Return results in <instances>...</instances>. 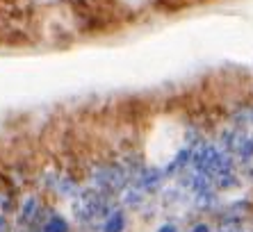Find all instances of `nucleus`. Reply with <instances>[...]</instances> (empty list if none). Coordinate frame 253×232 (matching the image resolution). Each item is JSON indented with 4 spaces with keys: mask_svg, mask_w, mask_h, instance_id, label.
<instances>
[{
    "mask_svg": "<svg viewBox=\"0 0 253 232\" xmlns=\"http://www.w3.org/2000/svg\"><path fill=\"white\" fill-rule=\"evenodd\" d=\"M76 203H73V214L80 223H94V221L105 219L110 214V200L107 193H103L100 189H83L78 192Z\"/></svg>",
    "mask_w": 253,
    "mask_h": 232,
    "instance_id": "obj_1",
    "label": "nucleus"
},
{
    "mask_svg": "<svg viewBox=\"0 0 253 232\" xmlns=\"http://www.w3.org/2000/svg\"><path fill=\"white\" fill-rule=\"evenodd\" d=\"M91 180H94L96 189H100L107 196H112V193H119L128 185V173L119 164H100L91 173Z\"/></svg>",
    "mask_w": 253,
    "mask_h": 232,
    "instance_id": "obj_2",
    "label": "nucleus"
},
{
    "mask_svg": "<svg viewBox=\"0 0 253 232\" xmlns=\"http://www.w3.org/2000/svg\"><path fill=\"white\" fill-rule=\"evenodd\" d=\"M39 216H42V203L37 196H28L18 209V226L21 228H35L39 223Z\"/></svg>",
    "mask_w": 253,
    "mask_h": 232,
    "instance_id": "obj_3",
    "label": "nucleus"
},
{
    "mask_svg": "<svg viewBox=\"0 0 253 232\" xmlns=\"http://www.w3.org/2000/svg\"><path fill=\"white\" fill-rule=\"evenodd\" d=\"M126 230V214L124 209H110L103 223V232H124Z\"/></svg>",
    "mask_w": 253,
    "mask_h": 232,
    "instance_id": "obj_4",
    "label": "nucleus"
},
{
    "mask_svg": "<svg viewBox=\"0 0 253 232\" xmlns=\"http://www.w3.org/2000/svg\"><path fill=\"white\" fill-rule=\"evenodd\" d=\"M39 232H69V223H66L64 216L53 214L42 223V230Z\"/></svg>",
    "mask_w": 253,
    "mask_h": 232,
    "instance_id": "obj_5",
    "label": "nucleus"
},
{
    "mask_svg": "<svg viewBox=\"0 0 253 232\" xmlns=\"http://www.w3.org/2000/svg\"><path fill=\"white\" fill-rule=\"evenodd\" d=\"M160 232H176V228L173 226H162L160 228Z\"/></svg>",
    "mask_w": 253,
    "mask_h": 232,
    "instance_id": "obj_6",
    "label": "nucleus"
},
{
    "mask_svg": "<svg viewBox=\"0 0 253 232\" xmlns=\"http://www.w3.org/2000/svg\"><path fill=\"white\" fill-rule=\"evenodd\" d=\"M192 232H208V226H199V228H194Z\"/></svg>",
    "mask_w": 253,
    "mask_h": 232,
    "instance_id": "obj_7",
    "label": "nucleus"
}]
</instances>
